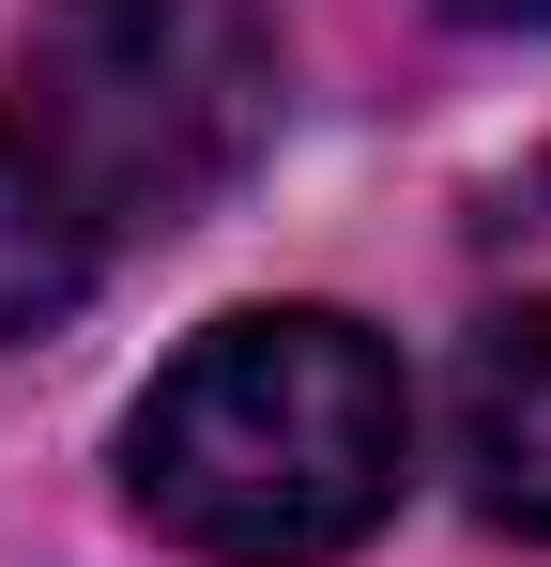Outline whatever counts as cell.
<instances>
[{
  "mask_svg": "<svg viewBox=\"0 0 551 567\" xmlns=\"http://www.w3.org/2000/svg\"><path fill=\"white\" fill-rule=\"evenodd\" d=\"M92 277H107V246H92L62 199L31 185V154L0 138V338H46V322H77Z\"/></svg>",
  "mask_w": 551,
  "mask_h": 567,
  "instance_id": "4",
  "label": "cell"
},
{
  "mask_svg": "<svg viewBox=\"0 0 551 567\" xmlns=\"http://www.w3.org/2000/svg\"><path fill=\"white\" fill-rule=\"evenodd\" d=\"M459 491L506 537H551V307L475 322V353H459Z\"/></svg>",
  "mask_w": 551,
  "mask_h": 567,
  "instance_id": "3",
  "label": "cell"
},
{
  "mask_svg": "<svg viewBox=\"0 0 551 567\" xmlns=\"http://www.w3.org/2000/svg\"><path fill=\"white\" fill-rule=\"evenodd\" d=\"M414 461V399L398 353L337 307H246L215 338H184L154 399L123 414V491L138 522L215 567H322L398 506Z\"/></svg>",
  "mask_w": 551,
  "mask_h": 567,
  "instance_id": "1",
  "label": "cell"
},
{
  "mask_svg": "<svg viewBox=\"0 0 551 567\" xmlns=\"http://www.w3.org/2000/svg\"><path fill=\"white\" fill-rule=\"evenodd\" d=\"M0 138L123 261L138 230H184L246 185V154L276 138V31L261 0H46Z\"/></svg>",
  "mask_w": 551,
  "mask_h": 567,
  "instance_id": "2",
  "label": "cell"
},
{
  "mask_svg": "<svg viewBox=\"0 0 551 567\" xmlns=\"http://www.w3.org/2000/svg\"><path fill=\"white\" fill-rule=\"evenodd\" d=\"M445 16H475V31H551V0H445Z\"/></svg>",
  "mask_w": 551,
  "mask_h": 567,
  "instance_id": "5",
  "label": "cell"
}]
</instances>
